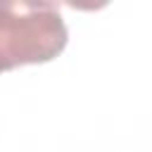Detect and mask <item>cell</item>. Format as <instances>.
Segmentation results:
<instances>
[{"label":"cell","mask_w":152,"mask_h":152,"mask_svg":"<svg viewBox=\"0 0 152 152\" xmlns=\"http://www.w3.org/2000/svg\"><path fill=\"white\" fill-rule=\"evenodd\" d=\"M69 40L66 24L52 2L0 0V74L55 59Z\"/></svg>","instance_id":"1"}]
</instances>
